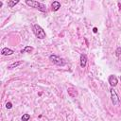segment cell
<instances>
[{"label":"cell","instance_id":"2","mask_svg":"<svg viewBox=\"0 0 121 121\" xmlns=\"http://www.w3.org/2000/svg\"><path fill=\"white\" fill-rule=\"evenodd\" d=\"M32 30H33V33L35 34V36H36L38 39H44L45 36H46L44 30H43L39 25H34L33 27H32Z\"/></svg>","mask_w":121,"mask_h":121},{"label":"cell","instance_id":"11","mask_svg":"<svg viewBox=\"0 0 121 121\" xmlns=\"http://www.w3.org/2000/svg\"><path fill=\"white\" fill-rule=\"evenodd\" d=\"M22 63H23V61H21V60H20V61H15V62L11 63L10 65H9L8 68H9V69H13V68H16L17 66H19V65L22 64Z\"/></svg>","mask_w":121,"mask_h":121},{"label":"cell","instance_id":"7","mask_svg":"<svg viewBox=\"0 0 121 121\" xmlns=\"http://www.w3.org/2000/svg\"><path fill=\"white\" fill-rule=\"evenodd\" d=\"M87 56L85 55V54H81L80 55V66L82 67V68H84L85 66H86V64H87Z\"/></svg>","mask_w":121,"mask_h":121},{"label":"cell","instance_id":"17","mask_svg":"<svg viewBox=\"0 0 121 121\" xmlns=\"http://www.w3.org/2000/svg\"><path fill=\"white\" fill-rule=\"evenodd\" d=\"M120 80H121V76H120Z\"/></svg>","mask_w":121,"mask_h":121},{"label":"cell","instance_id":"1","mask_svg":"<svg viewBox=\"0 0 121 121\" xmlns=\"http://www.w3.org/2000/svg\"><path fill=\"white\" fill-rule=\"evenodd\" d=\"M26 4L31 8H35L37 9L38 10L42 11V12H45L46 11V6L41 2H38V1H33V0H26Z\"/></svg>","mask_w":121,"mask_h":121},{"label":"cell","instance_id":"15","mask_svg":"<svg viewBox=\"0 0 121 121\" xmlns=\"http://www.w3.org/2000/svg\"><path fill=\"white\" fill-rule=\"evenodd\" d=\"M6 108H7V109H11V108H12V104H11V102H7V104H6Z\"/></svg>","mask_w":121,"mask_h":121},{"label":"cell","instance_id":"3","mask_svg":"<svg viewBox=\"0 0 121 121\" xmlns=\"http://www.w3.org/2000/svg\"><path fill=\"white\" fill-rule=\"evenodd\" d=\"M49 60H51V62H53L54 64L58 65V66H64L65 65V60L64 59L57 56V55H50L49 56Z\"/></svg>","mask_w":121,"mask_h":121},{"label":"cell","instance_id":"12","mask_svg":"<svg viewBox=\"0 0 121 121\" xmlns=\"http://www.w3.org/2000/svg\"><path fill=\"white\" fill-rule=\"evenodd\" d=\"M115 56L119 60H121V47H117L115 50Z\"/></svg>","mask_w":121,"mask_h":121},{"label":"cell","instance_id":"13","mask_svg":"<svg viewBox=\"0 0 121 121\" xmlns=\"http://www.w3.org/2000/svg\"><path fill=\"white\" fill-rule=\"evenodd\" d=\"M18 3H19L18 0H16V1H15V0H14V1H8V2H7L8 6H9V8H13V7H14L16 4H18Z\"/></svg>","mask_w":121,"mask_h":121},{"label":"cell","instance_id":"8","mask_svg":"<svg viewBox=\"0 0 121 121\" xmlns=\"http://www.w3.org/2000/svg\"><path fill=\"white\" fill-rule=\"evenodd\" d=\"M60 8V3L59 1H53L52 4H51V9L53 11H57L59 10Z\"/></svg>","mask_w":121,"mask_h":121},{"label":"cell","instance_id":"16","mask_svg":"<svg viewBox=\"0 0 121 121\" xmlns=\"http://www.w3.org/2000/svg\"><path fill=\"white\" fill-rule=\"evenodd\" d=\"M94 32H95V33H96V32H97V29H96V27H94Z\"/></svg>","mask_w":121,"mask_h":121},{"label":"cell","instance_id":"5","mask_svg":"<svg viewBox=\"0 0 121 121\" xmlns=\"http://www.w3.org/2000/svg\"><path fill=\"white\" fill-rule=\"evenodd\" d=\"M108 81H109L110 85H111L112 88L115 87V86L117 85V83H118V79H117V78H116L114 75H111V76L109 77V78H108Z\"/></svg>","mask_w":121,"mask_h":121},{"label":"cell","instance_id":"6","mask_svg":"<svg viewBox=\"0 0 121 121\" xmlns=\"http://www.w3.org/2000/svg\"><path fill=\"white\" fill-rule=\"evenodd\" d=\"M14 53V51L10 48H8V47H4L2 50H1V54L3 56H9V55H12Z\"/></svg>","mask_w":121,"mask_h":121},{"label":"cell","instance_id":"14","mask_svg":"<svg viewBox=\"0 0 121 121\" xmlns=\"http://www.w3.org/2000/svg\"><path fill=\"white\" fill-rule=\"evenodd\" d=\"M21 119H22V121H28L30 119V115L28 113H25V114H23Z\"/></svg>","mask_w":121,"mask_h":121},{"label":"cell","instance_id":"4","mask_svg":"<svg viewBox=\"0 0 121 121\" xmlns=\"http://www.w3.org/2000/svg\"><path fill=\"white\" fill-rule=\"evenodd\" d=\"M111 98H112V102L113 105H117L119 103V96H118L116 91L112 87L111 89Z\"/></svg>","mask_w":121,"mask_h":121},{"label":"cell","instance_id":"9","mask_svg":"<svg viewBox=\"0 0 121 121\" xmlns=\"http://www.w3.org/2000/svg\"><path fill=\"white\" fill-rule=\"evenodd\" d=\"M67 93H68V95H69L71 97H76V96L78 95L77 90H76L75 88H73V87L68 88V89H67Z\"/></svg>","mask_w":121,"mask_h":121},{"label":"cell","instance_id":"10","mask_svg":"<svg viewBox=\"0 0 121 121\" xmlns=\"http://www.w3.org/2000/svg\"><path fill=\"white\" fill-rule=\"evenodd\" d=\"M32 51H33V47L26 45V46H25L24 49L21 50V53H30V52H32Z\"/></svg>","mask_w":121,"mask_h":121}]
</instances>
